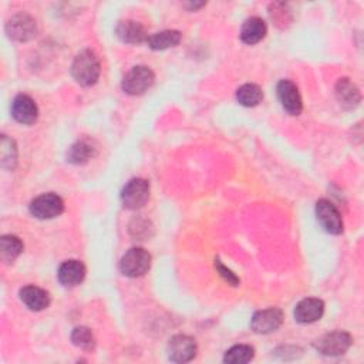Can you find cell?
Masks as SVG:
<instances>
[{
  "instance_id": "obj_18",
  "label": "cell",
  "mask_w": 364,
  "mask_h": 364,
  "mask_svg": "<svg viewBox=\"0 0 364 364\" xmlns=\"http://www.w3.org/2000/svg\"><path fill=\"white\" fill-rule=\"evenodd\" d=\"M267 33L266 23L260 17H249L245 20L240 28V40L245 44H256L264 38Z\"/></svg>"
},
{
  "instance_id": "obj_20",
  "label": "cell",
  "mask_w": 364,
  "mask_h": 364,
  "mask_svg": "<svg viewBox=\"0 0 364 364\" xmlns=\"http://www.w3.org/2000/svg\"><path fill=\"white\" fill-rule=\"evenodd\" d=\"M182 38L181 31L178 30H164L148 37L146 43L152 50H166L175 47Z\"/></svg>"
},
{
  "instance_id": "obj_19",
  "label": "cell",
  "mask_w": 364,
  "mask_h": 364,
  "mask_svg": "<svg viewBox=\"0 0 364 364\" xmlns=\"http://www.w3.org/2000/svg\"><path fill=\"white\" fill-rule=\"evenodd\" d=\"M23 249H24V245L17 236H14V235H3L1 236V239H0V259L6 264L13 263L20 256Z\"/></svg>"
},
{
  "instance_id": "obj_9",
  "label": "cell",
  "mask_w": 364,
  "mask_h": 364,
  "mask_svg": "<svg viewBox=\"0 0 364 364\" xmlns=\"http://www.w3.org/2000/svg\"><path fill=\"white\" fill-rule=\"evenodd\" d=\"M283 311L277 307L259 310L250 320V328L257 334H269L276 331L283 324Z\"/></svg>"
},
{
  "instance_id": "obj_23",
  "label": "cell",
  "mask_w": 364,
  "mask_h": 364,
  "mask_svg": "<svg viewBox=\"0 0 364 364\" xmlns=\"http://www.w3.org/2000/svg\"><path fill=\"white\" fill-rule=\"evenodd\" d=\"M255 357V348L247 344H237L230 347L225 355L223 361L228 364H245Z\"/></svg>"
},
{
  "instance_id": "obj_11",
  "label": "cell",
  "mask_w": 364,
  "mask_h": 364,
  "mask_svg": "<svg viewBox=\"0 0 364 364\" xmlns=\"http://www.w3.org/2000/svg\"><path fill=\"white\" fill-rule=\"evenodd\" d=\"M277 98L283 109L290 115H299L303 109L301 95L297 85L290 80H280L277 84Z\"/></svg>"
},
{
  "instance_id": "obj_24",
  "label": "cell",
  "mask_w": 364,
  "mask_h": 364,
  "mask_svg": "<svg viewBox=\"0 0 364 364\" xmlns=\"http://www.w3.org/2000/svg\"><path fill=\"white\" fill-rule=\"evenodd\" d=\"M0 151H1V166L6 169H13L17 162V148L13 139H10L7 135H1L0 142Z\"/></svg>"
},
{
  "instance_id": "obj_7",
  "label": "cell",
  "mask_w": 364,
  "mask_h": 364,
  "mask_svg": "<svg viewBox=\"0 0 364 364\" xmlns=\"http://www.w3.org/2000/svg\"><path fill=\"white\" fill-rule=\"evenodd\" d=\"M6 33L14 41H28L37 36V23L30 14L17 13L7 21Z\"/></svg>"
},
{
  "instance_id": "obj_6",
  "label": "cell",
  "mask_w": 364,
  "mask_h": 364,
  "mask_svg": "<svg viewBox=\"0 0 364 364\" xmlns=\"http://www.w3.org/2000/svg\"><path fill=\"white\" fill-rule=\"evenodd\" d=\"M149 199V183L146 179L134 178L121 191V202L128 209H139Z\"/></svg>"
},
{
  "instance_id": "obj_3",
  "label": "cell",
  "mask_w": 364,
  "mask_h": 364,
  "mask_svg": "<svg viewBox=\"0 0 364 364\" xmlns=\"http://www.w3.org/2000/svg\"><path fill=\"white\" fill-rule=\"evenodd\" d=\"M154 81H155V74L149 67L136 65V67H132L124 75L121 87L128 95H141L148 88H151Z\"/></svg>"
},
{
  "instance_id": "obj_8",
  "label": "cell",
  "mask_w": 364,
  "mask_h": 364,
  "mask_svg": "<svg viewBox=\"0 0 364 364\" xmlns=\"http://www.w3.org/2000/svg\"><path fill=\"white\" fill-rule=\"evenodd\" d=\"M316 216L320 226L331 235H340L343 232V219L333 202L328 199H318L316 202Z\"/></svg>"
},
{
  "instance_id": "obj_22",
  "label": "cell",
  "mask_w": 364,
  "mask_h": 364,
  "mask_svg": "<svg viewBox=\"0 0 364 364\" xmlns=\"http://www.w3.org/2000/svg\"><path fill=\"white\" fill-rule=\"evenodd\" d=\"M236 100L243 107H256L263 100V91L256 84H243L236 91Z\"/></svg>"
},
{
  "instance_id": "obj_14",
  "label": "cell",
  "mask_w": 364,
  "mask_h": 364,
  "mask_svg": "<svg viewBox=\"0 0 364 364\" xmlns=\"http://www.w3.org/2000/svg\"><path fill=\"white\" fill-rule=\"evenodd\" d=\"M85 272L87 270H85V266L82 262L71 259V260H65L64 263L60 264L57 277L63 286L74 287L84 280Z\"/></svg>"
},
{
  "instance_id": "obj_21",
  "label": "cell",
  "mask_w": 364,
  "mask_h": 364,
  "mask_svg": "<svg viewBox=\"0 0 364 364\" xmlns=\"http://www.w3.org/2000/svg\"><path fill=\"white\" fill-rule=\"evenodd\" d=\"M95 154V148L92 146L91 142L88 141H77L75 144H73L70 148H68V152H67V161L71 162V164H75V165H80V164H85L88 162Z\"/></svg>"
},
{
  "instance_id": "obj_25",
  "label": "cell",
  "mask_w": 364,
  "mask_h": 364,
  "mask_svg": "<svg viewBox=\"0 0 364 364\" xmlns=\"http://www.w3.org/2000/svg\"><path fill=\"white\" fill-rule=\"evenodd\" d=\"M71 341L74 346L82 348V350H92L95 346V338L92 331L88 327L80 326L75 327L71 333Z\"/></svg>"
},
{
  "instance_id": "obj_1",
  "label": "cell",
  "mask_w": 364,
  "mask_h": 364,
  "mask_svg": "<svg viewBox=\"0 0 364 364\" xmlns=\"http://www.w3.org/2000/svg\"><path fill=\"white\" fill-rule=\"evenodd\" d=\"M100 60L97 54L91 50L80 51L71 64V74L74 80L82 87L94 85L100 78Z\"/></svg>"
},
{
  "instance_id": "obj_4",
  "label": "cell",
  "mask_w": 364,
  "mask_h": 364,
  "mask_svg": "<svg viewBox=\"0 0 364 364\" xmlns=\"http://www.w3.org/2000/svg\"><path fill=\"white\" fill-rule=\"evenodd\" d=\"M351 343H353V338L347 331L336 330L321 336L314 343V347L323 355L337 357V355H343L350 348Z\"/></svg>"
},
{
  "instance_id": "obj_10",
  "label": "cell",
  "mask_w": 364,
  "mask_h": 364,
  "mask_svg": "<svg viewBox=\"0 0 364 364\" xmlns=\"http://www.w3.org/2000/svg\"><path fill=\"white\" fill-rule=\"evenodd\" d=\"M196 343L186 334H176L168 343V357L173 363H188L195 358Z\"/></svg>"
},
{
  "instance_id": "obj_26",
  "label": "cell",
  "mask_w": 364,
  "mask_h": 364,
  "mask_svg": "<svg viewBox=\"0 0 364 364\" xmlns=\"http://www.w3.org/2000/svg\"><path fill=\"white\" fill-rule=\"evenodd\" d=\"M215 266H216L218 272L220 273V276H222L229 284H232V286H237V284H239V279H237L229 269H226V267L220 263V260H215Z\"/></svg>"
},
{
  "instance_id": "obj_15",
  "label": "cell",
  "mask_w": 364,
  "mask_h": 364,
  "mask_svg": "<svg viewBox=\"0 0 364 364\" xmlns=\"http://www.w3.org/2000/svg\"><path fill=\"white\" fill-rule=\"evenodd\" d=\"M115 33L118 38L128 44H139L148 40L145 27L135 20H122L117 24Z\"/></svg>"
},
{
  "instance_id": "obj_17",
  "label": "cell",
  "mask_w": 364,
  "mask_h": 364,
  "mask_svg": "<svg viewBox=\"0 0 364 364\" xmlns=\"http://www.w3.org/2000/svg\"><path fill=\"white\" fill-rule=\"evenodd\" d=\"M18 294L20 300L33 311H40L50 306V294L44 289L34 284L24 286Z\"/></svg>"
},
{
  "instance_id": "obj_12",
  "label": "cell",
  "mask_w": 364,
  "mask_h": 364,
  "mask_svg": "<svg viewBox=\"0 0 364 364\" xmlns=\"http://www.w3.org/2000/svg\"><path fill=\"white\" fill-rule=\"evenodd\" d=\"M11 115L20 124H34L38 117L37 104L27 94H18L11 102Z\"/></svg>"
},
{
  "instance_id": "obj_5",
  "label": "cell",
  "mask_w": 364,
  "mask_h": 364,
  "mask_svg": "<svg viewBox=\"0 0 364 364\" xmlns=\"http://www.w3.org/2000/svg\"><path fill=\"white\" fill-rule=\"evenodd\" d=\"M30 213L37 219H53L63 213L64 202L63 199L53 192L38 195L30 202Z\"/></svg>"
},
{
  "instance_id": "obj_13",
  "label": "cell",
  "mask_w": 364,
  "mask_h": 364,
  "mask_svg": "<svg viewBox=\"0 0 364 364\" xmlns=\"http://www.w3.org/2000/svg\"><path fill=\"white\" fill-rule=\"evenodd\" d=\"M324 313V303L316 297L300 300L294 307V318L300 324H310L321 318Z\"/></svg>"
},
{
  "instance_id": "obj_2",
  "label": "cell",
  "mask_w": 364,
  "mask_h": 364,
  "mask_svg": "<svg viewBox=\"0 0 364 364\" xmlns=\"http://www.w3.org/2000/svg\"><path fill=\"white\" fill-rule=\"evenodd\" d=\"M151 267V255L144 247H131L119 260V270L127 277H141Z\"/></svg>"
},
{
  "instance_id": "obj_16",
  "label": "cell",
  "mask_w": 364,
  "mask_h": 364,
  "mask_svg": "<svg viewBox=\"0 0 364 364\" xmlns=\"http://www.w3.org/2000/svg\"><path fill=\"white\" fill-rule=\"evenodd\" d=\"M336 98L346 109L355 108L361 101L360 90L348 78H340L336 84Z\"/></svg>"
}]
</instances>
